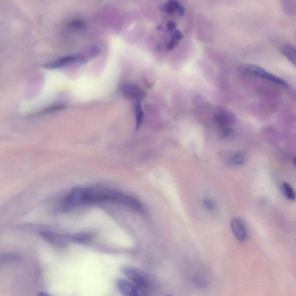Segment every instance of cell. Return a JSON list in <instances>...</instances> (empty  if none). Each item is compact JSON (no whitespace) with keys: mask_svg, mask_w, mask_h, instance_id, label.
<instances>
[{"mask_svg":"<svg viewBox=\"0 0 296 296\" xmlns=\"http://www.w3.org/2000/svg\"><path fill=\"white\" fill-rule=\"evenodd\" d=\"M239 71L245 75L252 76L270 83L287 88L288 84L285 81L270 73L258 65L251 64H244L239 66Z\"/></svg>","mask_w":296,"mask_h":296,"instance_id":"2","label":"cell"},{"mask_svg":"<svg viewBox=\"0 0 296 296\" xmlns=\"http://www.w3.org/2000/svg\"><path fill=\"white\" fill-rule=\"evenodd\" d=\"M247 161L246 154L243 152H237L230 155L227 158V164L232 167H238L245 164Z\"/></svg>","mask_w":296,"mask_h":296,"instance_id":"10","label":"cell"},{"mask_svg":"<svg viewBox=\"0 0 296 296\" xmlns=\"http://www.w3.org/2000/svg\"><path fill=\"white\" fill-rule=\"evenodd\" d=\"M87 58L83 56H67L46 63L44 65V67L48 69H56L73 63L84 64L87 63Z\"/></svg>","mask_w":296,"mask_h":296,"instance_id":"4","label":"cell"},{"mask_svg":"<svg viewBox=\"0 0 296 296\" xmlns=\"http://www.w3.org/2000/svg\"><path fill=\"white\" fill-rule=\"evenodd\" d=\"M281 52L290 63L296 67V49L290 45L282 46Z\"/></svg>","mask_w":296,"mask_h":296,"instance_id":"11","label":"cell"},{"mask_svg":"<svg viewBox=\"0 0 296 296\" xmlns=\"http://www.w3.org/2000/svg\"><path fill=\"white\" fill-rule=\"evenodd\" d=\"M92 238V236L89 233H79L70 237V240L74 242L85 243L89 242Z\"/></svg>","mask_w":296,"mask_h":296,"instance_id":"15","label":"cell"},{"mask_svg":"<svg viewBox=\"0 0 296 296\" xmlns=\"http://www.w3.org/2000/svg\"><path fill=\"white\" fill-rule=\"evenodd\" d=\"M41 236L50 244L58 247H64L70 240V237L52 232H42Z\"/></svg>","mask_w":296,"mask_h":296,"instance_id":"9","label":"cell"},{"mask_svg":"<svg viewBox=\"0 0 296 296\" xmlns=\"http://www.w3.org/2000/svg\"><path fill=\"white\" fill-rule=\"evenodd\" d=\"M64 105H56V106H50L44 109V110L39 112L38 115L50 114V113L55 112L63 110L65 108Z\"/></svg>","mask_w":296,"mask_h":296,"instance_id":"18","label":"cell"},{"mask_svg":"<svg viewBox=\"0 0 296 296\" xmlns=\"http://www.w3.org/2000/svg\"><path fill=\"white\" fill-rule=\"evenodd\" d=\"M122 270L123 274L137 286L139 296H143V294L147 293L151 285L149 275L138 268L133 267H123Z\"/></svg>","mask_w":296,"mask_h":296,"instance_id":"3","label":"cell"},{"mask_svg":"<svg viewBox=\"0 0 296 296\" xmlns=\"http://www.w3.org/2000/svg\"><path fill=\"white\" fill-rule=\"evenodd\" d=\"M21 256L15 254H5L0 257V263L6 264L18 262L21 260Z\"/></svg>","mask_w":296,"mask_h":296,"instance_id":"14","label":"cell"},{"mask_svg":"<svg viewBox=\"0 0 296 296\" xmlns=\"http://www.w3.org/2000/svg\"><path fill=\"white\" fill-rule=\"evenodd\" d=\"M100 53V50L97 46L93 47L91 50V54L92 57H96L99 55Z\"/></svg>","mask_w":296,"mask_h":296,"instance_id":"22","label":"cell"},{"mask_svg":"<svg viewBox=\"0 0 296 296\" xmlns=\"http://www.w3.org/2000/svg\"><path fill=\"white\" fill-rule=\"evenodd\" d=\"M68 26L73 29H83L86 26V23L82 20H76L70 22Z\"/></svg>","mask_w":296,"mask_h":296,"instance_id":"20","label":"cell"},{"mask_svg":"<svg viewBox=\"0 0 296 296\" xmlns=\"http://www.w3.org/2000/svg\"><path fill=\"white\" fill-rule=\"evenodd\" d=\"M193 283L196 286L199 288H204L207 285L206 280L200 275H196L194 276Z\"/></svg>","mask_w":296,"mask_h":296,"instance_id":"19","label":"cell"},{"mask_svg":"<svg viewBox=\"0 0 296 296\" xmlns=\"http://www.w3.org/2000/svg\"><path fill=\"white\" fill-rule=\"evenodd\" d=\"M284 195L289 200H294L296 198V193L292 187L286 182H283L281 185Z\"/></svg>","mask_w":296,"mask_h":296,"instance_id":"13","label":"cell"},{"mask_svg":"<svg viewBox=\"0 0 296 296\" xmlns=\"http://www.w3.org/2000/svg\"><path fill=\"white\" fill-rule=\"evenodd\" d=\"M171 40L169 45H167V49L169 50H172L174 48L175 46L178 44V42L180 41L183 38V35L180 31H175L172 34V37H171Z\"/></svg>","mask_w":296,"mask_h":296,"instance_id":"17","label":"cell"},{"mask_svg":"<svg viewBox=\"0 0 296 296\" xmlns=\"http://www.w3.org/2000/svg\"><path fill=\"white\" fill-rule=\"evenodd\" d=\"M38 296H51L49 294L46 293H44V292H42V293H40V294H39Z\"/></svg>","mask_w":296,"mask_h":296,"instance_id":"25","label":"cell"},{"mask_svg":"<svg viewBox=\"0 0 296 296\" xmlns=\"http://www.w3.org/2000/svg\"><path fill=\"white\" fill-rule=\"evenodd\" d=\"M177 13L179 14V15H180V16H183V15H184L185 13L184 7L180 5V7H179V9L177 11Z\"/></svg>","mask_w":296,"mask_h":296,"instance_id":"24","label":"cell"},{"mask_svg":"<svg viewBox=\"0 0 296 296\" xmlns=\"http://www.w3.org/2000/svg\"><path fill=\"white\" fill-rule=\"evenodd\" d=\"M231 229L236 238L241 242L246 240L248 233L244 221L239 217L233 218L231 221Z\"/></svg>","mask_w":296,"mask_h":296,"instance_id":"6","label":"cell"},{"mask_svg":"<svg viewBox=\"0 0 296 296\" xmlns=\"http://www.w3.org/2000/svg\"><path fill=\"white\" fill-rule=\"evenodd\" d=\"M176 27V23L174 22L171 21L167 23V28L170 31L175 29Z\"/></svg>","mask_w":296,"mask_h":296,"instance_id":"23","label":"cell"},{"mask_svg":"<svg viewBox=\"0 0 296 296\" xmlns=\"http://www.w3.org/2000/svg\"><path fill=\"white\" fill-rule=\"evenodd\" d=\"M134 112L136 120V130H137L141 126L144 119V113L140 100H138L135 104Z\"/></svg>","mask_w":296,"mask_h":296,"instance_id":"12","label":"cell"},{"mask_svg":"<svg viewBox=\"0 0 296 296\" xmlns=\"http://www.w3.org/2000/svg\"><path fill=\"white\" fill-rule=\"evenodd\" d=\"M107 201L126 205L140 213L145 212L141 202L135 198L115 190L99 186L73 189L65 198L62 206L64 210H69L82 204Z\"/></svg>","mask_w":296,"mask_h":296,"instance_id":"1","label":"cell"},{"mask_svg":"<svg viewBox=\"0 0 296 296\" xmlns=\"http://www.w3.org/2000/svg\"><path fill=\"white\" fill-rule=\"evenodd\" d=\"M180 6V3L176 1H170L163 6L162 10L166 13L173 14L178 11Z\"/></svg>","mask_w":296,"mask_h":296,"instance_id":"16","label":"cell"},{"mask_svg":"<svg viewBox=\"0 0 296 296\" xmlns=\"http://www.w3.org/2000/svg\"><path fill=\"white\" fill-rule=\"evenodd\" d=\"M166 296H173V295H171V294H167Z\"/></svg>","mask_w":296,"mask_h":296,"instance_id":"27","label":"cell"},{"mask_svg":"<svg viewBox=\"0 0 296 296\" xmlns=\"http://www.w3.org/2000/svg\"><path fill=\"white\" fill-rule=\"evenodd\" d=\"M116 286L124 296H139L138 288L129 280L119 279L116 281Z\"/></svg>","mask_w":296,"mask_h":296,"instance_id":"7","label":"cell"},{"mask_svg":"<svg viewBox=\"0 0 296 296\" xmlns=\"http://www.w3.org/2000/svg\"><path fill=\"white\" fill-rule=\"evenodd\" d=\"M215 120L223 137H227L231 133L232 119L227 113L221 111L216 113L215 115Z\"/></svg>","mask_w":296,"mask_h":296,"instance_id":"5","label":"cell"},{"mask_svg":"<svg viewBox=\"0 0 296 296\" xmlns=\"http://www.w3.org/2000/svg\"><path fill=\"white\" fill-rule=\"evenodd\" d=\"M203 204L205 208L209 211L214 212L215 210V205L210 198H204L203 200Z\"/></svg>","mask_w":296,"mask_h":296,"instance_id":"21","label":"cell"},{"mask_svg":"<svg viewBox=\"0 0 296 296\" xmlns=\"http://www.w3.org/2000/svg\"><path fill=\"white\" fill-rule=\"evenodd\" d=\"M120 92L128 98L140 99L145 96V92L137 86L132 84H124L120 88Z\"/></svg>","mask_w":296,"mask_h":296,"instance_id":"8","label":"cell"},{"mask_svg":"<svg viewBox=\"0 0 296 296\" xmlns=\"http://www.w3.org/2000/svg\"><path fill=\"white\" fill-rule=\"evenodd\" d=\"M294 165L296 166V158H294Z\"/></svg>","mask_w":296,"mask_h":296,"instance_id":"26","label":"cell"}]
</instances>
